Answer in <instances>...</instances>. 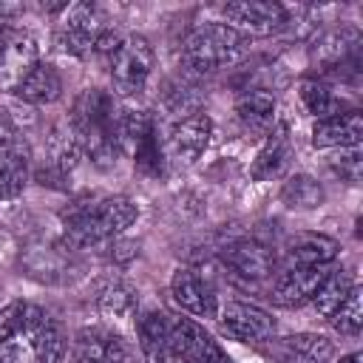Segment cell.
I'll use <instances>...</instances> for the list:
<instances>
[{
  "label": "cell",
  "instance_id": "obj_1",
  "mask_svg": "<svg viewBox=\"0 0 363 363\" xmlns=\"http://www.w3.org/2000/svg\"><path fill=\"white\" fill-rule=\"evenodd\" d=\"M119 111L113 96L102 88H85L71 108V136L77 147L91 156V162L108 167L119 156V136H116Z\"/></svg>",
  "mask_w": 363,
  "mask_h": 363
},
{
  "label": "cell",
  "instance_id": "obj_2",
  "mask_svg": "<svg viewBox=\"0 0 363 363\" xmlns=\"http://www.w3.org/2000/svg\"><path fill=\"white\" fill-rule=\"evenodd\" d=\"M136 216H139V207L128 196H105V199L82 201L65 216L62 241L74 250L99 244L105 238L125 233L136 221Z\"/></svg>",
  "mask_w": 363,
  "mask_h": 363
},
{
  "label": "cell",
  "instance_id": "obj_3",
  "mask_svg": "<svg viewBox=\"0 0 363 363\" xmlns=\"http://www.w3.org/2000/svg\"><path fill=\"white\" fill-rule=\"evenodd\" d=\"M116 136H119V153H128L142 176L147 179L164 176L167 156H164V145L159 142V128L150 111H139V108L122 111L116 119Z\"/></svg>",
  "mask_w": 363,
  "mask_h": 363
},
{
  "label": "cell",
  "instance_id": "obj_4",
  "mask_svg": "<svg viewBox=\"0 0 363 363\" xmlns=\"http://www.w3.org/2000/svg\"><path fill=\"white\" fill-rule=\"evenodd\" d=\"M244 54V37L224 23H201L187 31L182 43V57L193 71L210 74L233 65Z\"/></svg>",
  "mask_w": 363,
  "mask_h": 363
},
{
  "label": "cell",
  "instance_id": "obj_5",
  "mask_svg": "<svg viewBox=\"0 0 363 363\" xmlns=\"http://www.w3.org/2000/svg\"><path fill=\"white\" fill-rule=\"evenodd\" d=\"M153 74V48L145 37H122L119 48L111 54V82L122 96H136L145 91Z\"/></svg>",
  "mask_w": 363,
  "mask_h": 363
},
{
  "label": "cell",
  "instance_id": "obj_6",
  "mask_svg": "<svg viewBox=\"0 0 363 363\" xmlns=\"http://www.w3.org/2000/svg\"><path fill=\"white\" fill-rule=\"evenodd\" d=\"M224 26L241 37H269L286 26V9L272 0H235L221 6Z\"/></svg>",
  "mask_w": 363,
  "mask_h": 363
},
{
  "label": "cell",
  "instance_id": "obj_7",
  "mask_svg": "<svg viewBox=\"0 0 363 363\" xmlns=\"http://www.w3.org/2000/svg\"><path fill=\"white\" fill-rule=\"evenodd\" d=\"M218 332L235 343H264L275 332V320L267 309L244 301H230L227 306H218Z\"/></svg>",
  "mask_w": 363,
  "mask_h": 363
},
{
  "label": "cell",
  "instance_id": "obj_8",
  "mask_svg": "<svg viewBox=\"0 0 363 363\" xmlns=\"http://www.w3.org/2000/svg\"><path fill=\"white\" fill-rule=\"evenodd\" d=\"M210 136H213V119L204 111H193V113L182 116L179 122H173V128L167 130L164 156L182 167H187L210 147Z\"/></svg>",
  "mask_w": 363,
  "mask_h": 363
},
{
  "label": "cell",
  "instance_id": "obj_9",
  "mask_svg": "<svg viewBox=\"0 0 363 363\" xmlns=\"http://www.w3.org/2000/svg\"><path fill=\"white\" fill-rule=\"evenodd\" d=\"M102 28L105 26L99 23V11L94 6H88V3L65 6V14L57 26V45L65 54L85 57L94 51V43H96Z\"/></svg>",
  "mask_w": 363,
  "mask_h": 363
},
{
  "label": "cell",
  "instance_id": "obj_10",
  "mask_svg": "<svg viewBox=\"0 0 363 363\" xmlns=\"http://www.w3.org/2000/svg\"><path fill=\"white\" fill-rule=\"evenodd\" d=\"M170 295L179 309L196 315V318H216L218 315V295L207 275H201L193 267H182L170 278Z\"/></svg>",
  "mask_w": 363,
  "mask_h": 363
},
{
  "label": "cell",
  "instance_id": "obj_11",
  "mask_svg": "<svg viewBox=\"0 0 363 363\" xmlns=\"http://www.w3.org/2000/svg\"><path fill=\"white\" fill-rule=\"evenodd\" d=\"M37 62V40L14 26H0V88L14 91L23 74Z\"/></svg>",
  "mask_w": 363,
  "mask_h": 363
},
{
  "label": "cell",
  "instance_id": "obj_12",
  "mask_svg": "<svg viewBox=\"0 0 363 363\" xmlns=\"http://www.w3.org/2000/svg\"><path fill=\"white\" fill-rule=\"evenodd\" d=\"M329 269L332 267H281L269 289L272 303L284 309H298L309 303L320 281L329 275Z\"/></svg>",
  "mask_w": 363,
  "mask_h": 363
},
{
  "label": "cell",
  "instance_id": "obj_13",
  "mask_svg": "<svg viewBox=\"0 0 363 363\" xmlns=\"http://www.w3.org/2000/svg\"><path fill=\"white\" fill-rule=\"evenodd\" d=\"M170 349H176L182 357L199 360V363H233L227 357V352L218 346V340H213V335H207L190 318L170 320Z\"/></svg>",
  "mask_w": 363,
  "mask_h": 363
},
{
  "label": "cell",
  "instance_id": "obj_14",
  "mask_svg": "<svg viewBox=\"0 0 363 363\" xmlns=\"http://www.w3.org/2000/svg\"><path fill=\"white\" fill-rule=\"evenodd\" d=\"M74 352L79 363H130V352L122 335L105 326L79 329L74 337Z\"/></svg>",
  "mask_w": 363,
  "mask_h": 363
},
{
  "label": "cell",
  "instance_id": "obj_15",
  "mask_svg": "<svg viewBox=\"0 0 363 363\" xmlns=\"http://www.w3.org/2000/svg\"><path fill=\"white\" fill-rule=\"evenodd\" d=\"M360 139H363V119H360V111L354 108L326 119H315L312 125V145L320 150L360 147Z\"/></svg>",
  "mask_w": 363,
  "mask_h": 363
},
{
  "label": "cell",
  "instance_id": "obj_16",
  "mask_svg": "<svg viewBox=\"0 0 363 363\" xmlns=\"http://www.w3.org/2000/svg\"><path fill=\"white\" fill-rule=\"evenodd\" d=\"M221 261L235 278H241L247 284L250 281H264L275 269L272 252L258 241H235V244H230L221 252Z\"/></svg>",
  "mask_w": 363,
  "mask_h": 363
},
{
  "label": "cell",
  "instance_id": "obj_17",
  "mask_svg": "<svg viewBox=\"0 0 363 363\" xmlns=\"http://www.w3.org/2000/svg\"><path fill=\"white\" fill-rule=\"evenodd\" d=\"M337 241L320 233H298L284 244V267H332Z\"/></svg>",
  "mask_w": 363,
  "mask_h": 363
},
{
  "label": "cell",
  "instance_id": "obj_18",
  "mask_svg": "<svg viewBox=\"0 0 363 363\" xmlns=\"http://www.w3.org/2000/svg\"><path fill=\"white\" fill-rule=\"evenodd\" d=\"M272 352L278 363H329L335 357L332 340L315 332H298V335L281 337V343H275Z\"/></svg>",
  "mask_w": 363,
  "mask_h": 363
},
{
  "label": "cell",
  "instance_id": "obj_19",
  "mask_svg": "<svg viewBox=\"0 0 363 363\" xmlns=\"http://www.w3.org/2000/svg\"><path fill=\"white\" fill-rule=\"evenodd\" d=\"M357 45H360V31H357V26L343 23V26H335V28L323 31V34L315 40V45H312V60H315L320 68H337V65H343V62L357 51Z\"/></svg>",
  "mask_w": 363,
  "mask_h": 363
},
{
  "label": "cell",
  "instance_id": "obj_20",
  "mask_svg": "<svg viewBox=\"0 0 363 363\" xmlns=\"http://www.w3.org/2000/svg\"><path fill=\"white\" fill-rule=\"evenodd\" d=\"M14 94L23 102H28V105H48V102L60 99V94H62V77L57 74V68L51 62H40L37 60L23 74V79L14 85Z\"/></svg>",
  "mask_w": 363,
  "mask_h": 363
},
{
  "label": "cell",
  "instance_id": "obj_21",
  "mask_svg": "<svg viewBox=\"0 0 363 363\" xmlns=\"http://www.w3.org/2000/svg\"><path fill=\"white\" fill-rule=\"evenodd\" d=\"M289 162H292V142H289L286 130L278 128V130H272V133L267 136L264 147H261L258 156L252 159V164H250V179H255V182H272V179H278V176L286 173Z\"/></svg>",
  "mask_w": 363,
  "mask_h": 363
},
{
  "label": "cell",
  "instance_id": "obj_22",
  "mask_svg": "<svg viewBox=\"0 0 363 363\" xmlns=\"http://www.w3.org/2000/svg\"><path fill=\"white\" fill-rule=\"evenodd\" d=\"M136 337L150 363H156L170 349V318L159 309H147L136 318Z\"/></svg>",
  "mask_w": 363,
  "mask_h": 363
},
{
  "label": "cell",
  "instance_id": "obj_23",
  "mask_svg": "<svg viewBox=\"0 0 363 363\" xmlns=\"http://www.w3.org/2000/svg\"><path fill=\"white\" fill-rule=\"evenodd\" d=\"M48 318L45 309L28 301H11L0 309V343L11 337H31V332Z\"/></svg>",
  "mask_w": 363,
  "mask_h": 363
},
{
  "label": "cell",
  "instance_id": "obj_24",
  "mask_svg": "<svg viewBox=\"0 0 363 363\" xmlns=\"http://www.w3.org/2000/svg\"><path fill=\"white\" fill-rule=\"evenodd\" d=\"M235 116L247 130L267 133L275 125V99L267 91H247L235 102Z\"/></svg>",
  "mask_w": 363,
  "mask_h": 363
},
{
  "label": "cell",
  "instance_id": "obj_25",
  "mask_svg": "<svg viewBox=\"0 0 363 363\" xmlns=\"http://www.w3.org/2000/svg\"><path fill=\"white\" fill-rule=\"evenodd\" d=\"M352 286H354V278H352V272L349 269H329V275L320 281V286L315 289V295H312V306H315V312L320 315V318H332L335 312H337V306L346 301V295L352 292Z\"/></svg>",
  "mask_w": 363,
  "mask_h": 363
},
{
  "label": "cell",
  "instance_id": "obj_26",
  "mask_svg": "<svg viewBox=\"0 0 363 363\" xmlns=\"http://www.w3.org/2000/svg\"><path fill=\"white\" fill-rule=\"evenodd\" d=\"M298 96H301L303 111L309 116H315V119H326V116H335V113L349 111V102L343 96H337L329 85L318 82V79H303L298 85Z\"/></svg>",
  "mask_w": 363,
  "mask_h": 363
},
{
  "label": "cell",
  "instance_id": "obj_27",
  "mask_svg": "<svg viewBox=\"0 0 363 363\" xmlns=\"http://www.w3.org/2000/svg\"><path fill=\"white\" fill-rule=\"evenodd\" d=\"M136 301H139V292L122 278L105 281L99 286V292H96V306H99V312L105 318H128V315H133Z\"/></svg>",
  "mask_w": 363,
  "mask_h": 363
},
{
  "label": "cell",
  "instance_id": "obj_28",
  "mask_svg": "<svg viewBox=\"0 0 363 363\" xmlns=\"http://www.w3.org/2000/svg\"><path fill=\"white\" fill-rule=\"evenodd\" d=\"M281 201L289 210H315L323 204V187L309 173H295L281 187Z\"/></svg>",
  "mask_w": 363,
  "mask_h": 363
},
{
  "label": "cell",
  "instance_id": "obj_29",
  "mask_svg": "<svg viewBox=\"0 0 363 363\" xmlns=\"http://www.w3.org/2000/svg\"><path fill=\"white\" fill-rule=\"evenodd\" d=\"M31 349L37 363H62L65 360V335L54 318H45L31 332Z\"/></svg>",
  "mask_w": 363,
  "mask_h": 363
},
{
  "label": "cell",
  "instance_id": "obj_30",
  "mask_svg": "<svg viewBox=\"0 0 363 363\" xmlns=\"http://www.w3.org/2000/svg\"><path fill=\"white\" fill-rule=\"evenodd\" d=\"M329 323L335 326V332L349 335V337H354L360 332V326H363V309H360V286L357 284L352 286V292L346 295V301L337 306V312L329 318Z\"/></svg>",
  "mask_w": 363,
  "mask_h": 363
},
{
  "label": "cell",
  "instance_id": "obj_31",
  "mask_svg": "<svg viewBox=\"0 0 363 363\" xmlns=\"http://www.w3.org/2000/svg\"><path fill=\"white\" fill-rule=\"evenodd\" d=\"M329 167H332V173L340 176L343 182L357 184V182H360V170H363L360 147H343V150H335V153L329 156Z\"/></svg>",
  "mask_w": 363,
  "mask_h": 363
},
{
  "label": "cell",
  "instance_id": "obj_32",
  "mask_svg": "<svg viewBox=\"0 0 363 363\" xmlns=\"http://www.w3.org/2000/svg\"><path fill=\"white\" fill-rule=\"evenodd\" d=\"M0 159H26V145L17 128L0 113Z\"/></svg>",
  "mask_w": 363,
  "mask_h": 363
},
{
  "label": "cell",
  "instance_id": "obj_33",
  "mask_svg": "<svg viewBox=\"0 0 363 363\" xmlns=\"http://www.w3.org/2000/svg\"><path fill=\"white\" fill-rule=\"evenodd\" d=\"M0 363H37L31 337H11L0 343Z\"/></svg>",
  "mask_w": 363,
  "mask_h": 363
},
{
  "label": "cell",
  "instance_id": "obj_34",
  "mask_svg": "<svg viewBox=\"0 0 363 363\" xmlns=\"http://www.w3.org/2000/svg\"><path fill=\"white\" fill-rule=\"evenodd\" d=\"M156 363H184V357H182L176 349H167V352H164V354H162Z\"/></svg>",
  "mask_w": 363,
  "mask_h": 363
},
{
  "label": "cell",
  "instance_id": "obj_35",
  "mask_svg": "<svg viewBox=\"0 0 363 363\" xmlns=\"http://www.w3.org/2000/svg\"><path fill=\"white\" fill-rule=\"evenodd\" d=\"M337 363H360V352H352V354H343Z\"/></svg>",
  "mask_w": 363,
  "mask_h": 363
},
{
  "label": "cell",
  "instance_id": "obj_36",
  "mask_svg": "<svg viewBox=\"0 0 363 363\" xmlns=\"http://www.w3.org/2000/svg\"><path fill=\"white\" fill-rule=\"evenodd\" d=\"M184 363H199V360H187V357H184Z\"/></svg>",
  "mask_w": 363,
  "mask_h": 363
}]
</instances>
